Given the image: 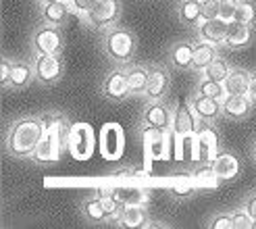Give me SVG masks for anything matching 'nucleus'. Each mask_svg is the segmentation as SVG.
I'll list each match as a JSON object with an SVG mask.
<instances>
[{
    "label": "nucleus",
    "mask_w": 256,
    "mask_h": 229,
    "mask_svg": "<svg viewBox=\"0 0 256 229\" xmlns=\"http://www.w3.org/2000/svg\"><path fill=\"white\" fill-rule=\"evenodd\" d=\"M44 117V138L40 146L36 148L32 160L40 167L58 162L65 152L69 150V140L73 132V123L65 112L60 110H48L42 114Z\"/></svg>",
    "instance_id": "obj_1"
},
{
    "label": "nucleus",
    "mask_w": 256,
    "mask_h": 229,
    "mask_svg": "<svg viewBox=\"0 0 256 229\" xmlns=\"http://www.w3.org/2000/svg\"><path fill=\"white\" fill-rule=\"evenodd\" d=\"M44 138V117L42 114H23L10 121L4 136L6 156L17 160H32L36 148Z\"/></svg>",
    "instance_id": "obj_2"
},
{
    "label": "nucleus",
    "mask_w": 256,
    "mask_h": 229,
    "mask_svg": "<svg viewBox=\"0 0 256 229\" xmlns=\"http://www.w3.org/2000/svg\"><path fill=\"white\" fill-rule=\"evenodd\" d=\"M100 48H102V52L108 56L112 65L127 67V65H132L136 58L138 38L130 28L117 23V25H112V28L100 32Z\"/></svg>",
    "instance_id": "obj_3"
},
{
    "label": "nucleus",
    "mask_w": 256,
    "mask_h": 229,
    "mask_svg": "<svg viewBox=\"0 0 256 229\" xmlns=\"http://www.w3.org/2000/svg\"><path fill=\"white\" fill-rule=\"evenodd\" d=\"M196 125H198V117L196 112L192 110L190 102L186 104L182 98L175 100L173 104V119H171V136L175 140V158L182 160L184 158V140L192 134H196Z\"/></svg>",
    "instance_id": "obj_4"
},
{
    "label": "nucleus",
    "mask_w": 256,
    "mask_h": 229,
    "mask_svg": "<svg viewBox=\"0 0 256 229\" xmlns=\"http://www.w3.org/2000/svg\"><path fill=\"white\" fill-rule=\"evenodd\" d=\"M65 50V34L62 25L40 23L32 34V52L34 54H62Z\"/></svg>",
    "instance_id": "obj_5"
},
{
    "label": "nucleus",
    "mask_w": 256,
    "mask_h": 229,
    "mask_svg": "<svg viewBox=\"0 0 256 229\" xmlns=\"http://www.w3.org/2000/svg\"><path fill=\"white\" fill-rule=\"evenodd\" d=\"M123 15V4L121 0H100V2L88 12L84 23L94 32H104L112 25H117Z\"/></svg>",
    "instance_id": "obj_6"
},
{
    "label": "nucleus",
    "mask_w": 256,
    "mask_h": 229,
    "mask_svg": "<svg viewBox=\"0 0 256 229\" xmlns=\"http://www.w3.org/2000/svg\"><path fill=\"white\" fill-rule=\"evenodd\" d=\"M100 94L102 98L110 100V102H125V100H130L132 90H130V82H127V69L114 65V69H110L102 78Z\"/></svg>",
    "instance_id": "obj_7"
},
{
    "label": "nucleus",
    "mask_w": 256,
    "mask_h": 229,
    "mask_svg": "<svg viewBox=\"0 0 256 229\" xmlns=\"http://www.w3.org/2000/svg\"><path fill=\"white\" fill-rule=\"evenodd\" d=\"M34 71L40 86H54L65 75L62 54H34Z\"/></svg>",
    "instance_id": "obj_8"
},
{
    "label": "nucleus",
    "mask_w": 256,
    "mask_h": 229,
    "mask_svg": "<svg viewBox=\"0 0 256 229\" xmlns=\"http://www.w3.org/2000/svg\"><path fill=\"white\" fill-rule=\"evenodd\" d=\"M171 65L169 62H154L150 65V82H148V90L144 94L146 102L148 100H164L171 92Z\"/></svg>",
    "instance_id": "obj_9"
},
{
    "label": "nucleus",
    "mask_w": 256,
    "mask_h": 229,
    "mask_svg": "<svg viewBox=\"0 0 256 229\" xmlns=\"http://www.w3.org/2000/svg\"><path fill=\"white\" fill-rule=\"evenodd\" d=\"M196 138H198V142H200L202 160L212 162V158L219 154V150L223 148V146H221V136H219V132H216V123L198 119Z\"/></svg>",
    "instance_id": "obj_10"
},
{
    "label": "nucleus",
    "mask_w": 256,
    "mask_h": 229,
    "mask_svg": "<svg viewBox=\"0 0 256 229\" xmlns=\"http://www.w3.org/2000/svg\"><path fill=\"white\" fill-rule=\"evenodd\" d=\"M254 108H256L254 102L246 94H227L221 102V117L227 121L240 123V121H246Z\"/></svg>",
    "instance_id": "obj_11"
},
{
    "label": "nucleus",
    "mask_w": 256,
    "mask_h": 229,
    "mask_svg": "<svg viewBox=\"0 0 256 229\" xmlns=\"http://www.w3.org/2000/svg\"><path fill=\"white\" fill-rule=\"evenodd\" d=\"M171 119H173V106H167L162 100H148L146 106L140 114V123L158 127V130H171Z\"/></svg>",
    "instance_id": "obj_12"
},
{
    "label": "nucleus",
    "mask_w": 256,
    "mask_h": 229,
    "mask_svg": "<svg viewBox=\"0 0 256 229\" xmlns=\"http://www.w3.org/2000/svg\"><path fill=\"white\" fill-rule=\"evenodd\" d=\"M212 167H214V173L219 175V180L223 184L234 182V180H238V177L242 175V160H240V156L236 154V152L227 150V148H221L219 154L212 158Z\"/></svg>",
    "instance_id": "obj_13"
},
{
    "label": "nucleus",
    "mask_w": 256,
    "mask_h": 229,
    "mask_svg": "<svg viewBox=\"0 0 256 229\" xmlns=\"http://www.w3.org/2000/svg\"><path fill=\"white\" fill-rule=\"evenodd\" d=\"M254 25L250 23H242V21H229V30H227V38H225V48L227 50H246L254 44Z\"/></svg>",
    "instance_id": "obj_14"
},
{
    "label": "nucleus",
    "mask_w": 256,
    "mask_h": 229,
    "mask_svg": "<svg viewBox=\"0 0 256 229\" xmlns=\"http://www.w3.org/2000/svg\"><path fill=\"white\" fill-rule=\"evenodd\" d=\"M167 62L175 71H192L194 62V42L192 40H177L167 50Z\"/></svg>",
    "instance_id": "obj_15"
},
{
    "label": "nucleus",
    "mask_w": 256,
    "mask_h": 229,
    "mask_svg": "<svg viewBox=\"0 0 256 229\" xmlns=\"http://www.w3.org/2000/svg\"><path fill=\"white\" fill-rule=\"evenodd\" d=\"M188 102H190L192 110L196 112V117L202 119V121L219 123V119H223L221 117V102H219V100L208 98V96H204L200 92H194V94H190Z\"/></svg>",
    "instance_id": "obj_16"
},
{
    "label": "nucleus",
    "mask_w": 256,
    "mask_h": 229,
    "mask_svg": "<svg viewBox=\"0 0 256 229\" xmlns=\"http://www.w3.org/2000/svg\"><path fill=\"white\" fill-rule=\"evenodd\" d=\"M138 136H142V142L148 154H152V158H162V150L167 146V134L171 130H158V127H150V125H142L138 123Z\"/></svg>",
    "instance_id": "obj_17"
},
{
    "label": "nucleus",
    "mask_w": 256,
    "mask_h": 229,
    "mask_svg": "<svg viewBox=\"0 0 256 229\" xmlns=\"http://www.w3.org/2000/svg\"><path fill=\"white\" fill-rule=\"evenodd\" d=\"M150 214L146 204H125L112 223L123 229H146Z\"/></svg>",
    "instance_id": "obj_18"
},
{
    "label": "nucleus",
    "mask_w": 256,
    "mask_h": 229,
    "mask_svg": "<svg viewBox=\"0 0 256 229\" xmlns=\"http://www.w3.org/2000/svg\"><path fill=\"white\" fill-rule=\"evenodd\" d=\"M227 30H229V21H225V19H221V17L204 19V21L198 25L196 36H198V40H204V42H210V44H216V46L225 48Z\"/></svg>",
    "instance_id": "obj_19"
},
{
    "label": "nucleus",
    "mask_w": 256,
    "mask_h": 229,
    "mask_svg": "<svg viewBox=\"0 0 256 229\" xmlns=\"http://www.w3.org/2000/svg\"><path fill=\"white\" fill-rule=\"evenodd\" d=\"M36 82V71H34V62L17 58L12 60V75H10V84H8V92H21Z\"/></svg>",
    "instance_id": "obj_20"
},
{
    "label": "nucleus",
    "mask_w": 256,
    "mask_h": 229,
    "mask_svg": "<svg viewBox=\"0 0 256 229\" xmlns=\"http://www.w3.org/2000/svg\"><path fill=\"white\" fill-rule=\"evenodd\" d=\"M190 175H192V180H194V184H196V188H198L200 194L214 192V190H219V186L223 184V182L219 180V175L214 173L212 162H208V160L198 162V167L192 171Z\"/></svg>",
    "instance_id": "obj_21"
},
{
    "label": "nucleus",
    "mask_w": 256,
    "mask_h": 229,
    "mask_svg": "<svg viewBox=\"0 0 256 229\" xmlns=\"http://www.w3.org/2000/svg\"><path fill=\"white\" fill-rule=\"evenodd\" d=\"M71 6L67 0H54V2L38 4V17L40 23H52V25H62L69 19Z\"/></svg>",
    "instance_id": "obj_22"
},
{
    "label": "nucleus",
    "mask_w": 256,
    "mask_h": 229,
    "mask_svg": "<svg viewBox=\"0 0 256 229\" xmlns=\"http://www.w3.org/2000/svg\"><path fill=\"white\" fill-rule=\"evenodd\" d=\"M80 212L86 223L90 225H102V223H108V214L104 210V204H102V198L92 194L82 200V206H80Z\"/></svg>",
    "instance_id": "obj_23"
},
{
    "label": "nucleus",
    "mask_w": 256,
    "mask_h": 229,
    "mask_svg": "<svg viewBox=\"0 0 256 229\" xmlns=\"http://www.w3.org/2000/svg\"><path fill=\"white\" fill-rule=\"evenodd\" d=\"M125 69H127V82H130L132 96H144L148 90V82H150V65L132 62Z\"/></svg>",
    "instance_id": "obj_24"
},
{
    "label": "nucleus",
    "mask_w": 256,
    "mask_h": 229,
    "mask_svg": "<svg viewBox=\"0 0 256 229\" xmlns=\"http://www.w3.org/2000/svg\"><path fill=\"white\" fill-rule=\"evenodd\" d=\"M219 48L221 46H216V44L204 42V40H196L194 42V62H192V71H194V73H202L216 56H221L219 54Z\"/></svg>",
    "instance_id": "obj_25"
},
{
    "label": "nucleus",
    "mask_w": 256,
    "mask_h": 229,
    "mask_svg": "<svg viewBox=\"0 0 256 229\" xmlns=\"http://www.w3.org/2000/svg\"><path fill=\"white\" fill-rule=\"evenodd\" d=\"M177 19L182 25H186V28L198 30V25L202 23L200 0H182L177 6Z\"/></svg>",
    "instance_id": "obj_26"
},
{
    "label": "nucleus",
    "mask_w": 256,
    "mask_h": 229,
    "mask_svg": "<svg viewBox=\"0 0 256 229\" xmlns=\"http://www.w3.org/2000/svg\"><path fill=\"white\" fill-rule=\"evenodd\" d=\"M167 194L177 200V202H184V200H192V198H196L200 192H198V188L194 184V180H192V175L190 177H182V180H175L167 186Z\"/></svg>",
    "instance_id": "obj_27"
},
{
    "label": "nucleus",
    "mask_w": 256,
    "mask_h": 229,
    "mask_svg": "<svg viewBox=\"0 0 256 229\" xmlns=\"http://www.w3.org/2000/svg\"><path fill=\"white\" fill-rule=\"evenodd\" d=\"M227 94H246L248 96V86H250V71L234 67L232 73L227 75V80L223 82Z\"/></svg>",
    "instance_id": "obj_28"
},
{
    "label": "nucleus",
    "mask_w": 256,
    "mask_h": 229,
    "mask_svg": "<svg viewBox=\"0 0 256 229\" xmlns=\"http://www.w3.org/2000/svg\"><path fill=\"white\" fill-rule=\"evenodd\" d=\"M110 194L117 196L121 202L125 204H146L150 194H146L144 188H138V186H110Z\"/></svg>",
    "instance_id": "obj_29"
},
{
    "label": "nucleus",
    "mask_w": 256,
    "mask_h": 229,
    "mask_svg": "<svg viewBox=\"0 0 256 229\" xmlns=\"http://www.w3.org/2000/svg\"><path fill=\"white\" fill-rule=\"evenodd\" d=\"M232 69H234V65L225 56H216L200 75H202V78H208V80H214V82H221L223 84L227 80V75L232 73Z\"/></svg>",
    "instance_id": "obj_30"
},
{
    "label": "nucleus",
    "mask_w": 256,
    "mask_h": 229,
    "mask_svg": "<svg viewBox=\"0 0 256 229\" xmlns=\"http://www.w3.org/2000/svg\"><path fill=\"white\" fill-rule=\"evenodd\" d=\"M196 92L208 96V98H214L219 100V102H223L227 92H225V86L221 82H214V80H208V78H200L198 84H196Z\"/></svg>",
    "instance_id": "obj_31"
},
{
    "label": "nucleus",
    "mask_w": 256,
    "mask_h": 229,
    "mask_svg": "<svg viewBox=\"0 0 256 229\" xmlns=\"http://www.w3.org/2000/svg\"><path fill=\"white\" fill-rule=\"evenodd\" d=\"M206 229H236L234 227V217L232 212L227 210H221V212H212L210 217L202 223Z\"/></svg>",
    "instance_id": "obj_32"
},
{
    "label": "nucleus",
    "mask_w": 256,
    "mask_h": 229,
    "mask_svg": "<svg viewBox=\"0 0 256 229\" xmlns=\"http://www.w3.org/2000/svg\"><path fill=\"white\" fill-rule=\"evenodd\" d=\"M234 21H242V23L256 25V2H254V0H242L240 6H238V10H236Z\"/></svg>",
    "instance_id": "obj_33"
},
{
    "label": "nucleus",
    "mask_w": 256,
    "mask_h": 229,
    "mask_svg": "<svg viewBox=\"0 0 256 229\" xmlns=\"http://www.w3.org/2000/svg\"><path fill=\"white\" fill-rule=\"evenodd\" d=\"M232 217H234V227L236 229H252V225H254V219L242 206L232 210Z\"/></svg>",
    "instance_id": "obj_34"
},
{
    "label": "nucleus",
    "mask_w": 256,
    "mask_h": 229,
    "mask_svg": "<svg viewBox=\"0 0 256 229\" xmlns=\"http://www.w3.org/2000/svg\"><path fill=\"white\" fill-rule=\"evenodd\" d=\"M100 0H69V6H71V12L80 17H86L90 10H92Z\"/></svg>",
    "instance_id": "obj_35"
},
{
    "label": "nucleus",
    "mask_w": 256,
    "mask_h": 229,
    "mask_svg": "<svg viewBox=\"0 0 256 229\" xmlns=\"http://www.w3.org/2000/svg\"><path fill=\"white\" fill-rule=\"evenodd\" d=\"M240 2H242V0H221V4H219V17L225 19V21H234Z\"/></svg>",
    "instance_id": "obj_36"
},
{
    "label": "nucleus",
    "mask_w": 256,
    "mask_h": 229,
    "mask_svg": "<svg viewBox=\"0 0 256 229\" xmlns=\"http://www.w3.org/2000/svg\"><path fill=\"white\" fill-rule=\"evenodd\" d=\"M219 4H221V0H200L202 21H204V19H214V17H219Z\"/></svg>",
    "instance_id": "obj_37"
},
{
    "label": "nucleus",
    "mask_w": 256,
    "mask_h": 229,
    "mask_svg": "<svg viewBox=\"0 0 256 229\" xmlns=\"http://www.w3.org/2000/svg\"><path fill=\"white\" fill-rule=\"evenodd\" d=\"M10 75H12V58L2 56V62H0V86H2V90H8Z\"/></svg>",
    "instance_id": "obj_38"
},
{
    "label": "nucleus",
    "mask_w": 256,
    "mask_h": 229,
    "mask_svg": "<svg viewBox=\"0 0 256 229\" xmlns=\"http://www.w3.org/2000/svg\"><path fill=\"white\" fill-rule=\"evenodd\" d=\"M240 206L244 208L250 217L256 221V188H252L250 192H246V196L240 200Z\"/></svg>",
    "instance_id": "obj_39"
},
{
    "label": "nucleus",
    "mask_w": 256,
    "mask_h": 229,
    "mask_svg": "<svg viewBox=\"0 0 256 229\" xmlns=\"http://www.w3.org/2000/svg\"><path fill=\"white\" fill-rule=\"evenodd\" d=\"M248 98L254 102V106H256V69L254 71H250V86H248Z\"/></svg>",
    "instance_id": "obj_40"
},
{
    "label": "nucleus",
    "mask_w": 256,
    "mask_h": 229,
    "mask_svg": "<svg viewBox=\"0 0 256 229\" xmlns=\"http://www.w3.org/2000/svg\"><path fill=\"white\" fill-rule=\"evenodd\" d=\"M169 227H173L171 223H162V221H148V225H146V229H169Z\"/></svg>",
    "instance_id": "obj_41"
},
{
    "label": "nucleus",
    "mask_w": 256,
    "mask_h": 229,
    "mask_svg": "<svg viewBox=\"0 0 256 229\" xmlns=\"http://www.w3.org/2000/svg\"><path fill=\"white\" fill-rule=\"evenodd\" d=\"M250 158L256 162V138L252 140V146H250Z\"/></svg>",
    "instance_id": "obj_42"
},
{
    "label": "nucleus",
    "mask_w": 256,
    "mask_h": 229,
    "mask_svg": "<svg viewBox=\"0 0 256 229\" xmlns=\"http://www.w3.org/2000/svg\"><path fill=\"white\" fill-rule=\"evenodd\" d=\"M46 2H54V0H36V4H46Z\"/></svg>",
    "instance_id": "obj_43"
},
{
    "label": "nucleus",
    "mask_w": 256,
    "mask_h": 229,
    "mask_svg": "<svg viewBox=\"0 0 256 229\" xmlns=\"http://www.w3.org/2000/svg\"><path fill=\"white\" fill-rule=\"evenodd\" d=\"M252 229H256V221H254V225H252Z\"/></svg>",
    "instance_id": "obj_44"
},
{
    "label": "nucleus",
    "mask_w": 256,
    "mask_h": 229,
    "mask_svg": "<svg viewBox=\"0 0 256 229\" xmlns=\"http://www.w3.org/2000/svg\"><path fill=\"white\" fill-rule=\"evenodd\" d=\"M67 2H69V0H67Z\"/></svg>",
    "instance_id": "obj_45"
}]
</instances>
